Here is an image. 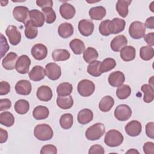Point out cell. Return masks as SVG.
<instances>
[{
  "label": "cell",
  "instance_id": "6da1fadb",
  "mask_svg": "<svg viewBox=\"0 0 154 154\" xmlns=\"http://www.w3.org/2000/svg\"><path fill=\"white\" fill-rule=\"evenodd\" d=\"M34 135L40 141H48L53 137L54 132L49 125L46 123L38 124L34 128Z\"/></svg>",
  "mask_w": 154,
  "mask_h": 154
},
{
  "label": "cell",
  "instance_id": "4fadbf2b",
  "mask_svg": "<svg viewBox=\"0 0 154 154\" xmlns=\"http://www.w3.org/2000/svg\"><path fill=\"white\" fill-rule=\"evenodd\" d=\"M31 53L34 59L37 60H42L47 56L48 49L43 44L37 43L32 47Z\"/></svg>",
  "mask_w": 154,
  "mask_h": 154
},
{
  "label": "cell",
  "instance_id": "ba28073f",
  "mask_svg": "<svg viewBox=\"0 0 154 154\" xmlns=\"http://www.w3.org/2000/svg\"><path fill=\"white\" fill-rule=\"evenodd\" d=\"M31 61L26 55L20 56L16 62L15 69L20 74H26L29 72Z\"/></svg>",
  "mask_w": 154,
  "mask_h": 154
},
{
  "label": "cell",
  "instance_id": "6f0895ef",
  "mask_svg": "<svg viewBox=\"0 0 154 154\" xmlns=\"http://www.w3.org/2000/svg\"><path fill=\"white\" fill-rule=\"evenodd\" d=\"M144 25L145 26H146L149 29H153L154 28V17L151 16L147 18L146 20Z\"/></svg>",
  "mask_w": 154,
  "mask_h": 154
},
{
  "label": "cell",
  "instance_id": "484cf974",
  "mask_svg": "<svg viewBox=\"0 0 154 154\" xmlns=\"http://www.w3.org/2000/svg\"><path fill=\"white\" fill-rule=\"evenodd\" d=\"M106 13V9L103 6L94 7L89 10V16L92 20H100L105 16Z\"/></svg>",
  "mask_w": 154,
  "mask_h": 154
},
{
  "label": "cell",
  "instance_id": "1f68e13d",
  "mask_svg": "<svg viewBox=\"0 0 154 154\" xmlns=\"http://www.w3.org/2000/svg\"><path fill=\"white\" fill-rule=\"evenodd\" d=\"M116 66V62L114 59L112 58H106L100 62L99 70L101 73H103L112 70Z\"/></svg>",
  "mask_w": 154,
  "mask_h": 154
},
{
  "label": "cell",
  "instance_id": "60d3db41",
  "mask_svg": "<svg viewBox=\"0 0 154 154\" xmlns=\"http://www.w3.org/2000/svg\"><path fill=\"white\" fill-rule=\"evenodd\" d=\"M154 55V50L152 46L149 45L142 46L140 50V58L144 61H149L152 59Z\"/></svg>",
  "mask_w": 154,
  "mask_h": 154
},
{
  "label": "cell",
  "instance_id": "83f0119b",
  "mask_svg": "<svg viewBox=\"0 0 154 154\" xmlns=\"http://www.w3.org/2000/svg\"><path fill=\"white\" fill-rule=\"evenodd\" d=\"M49 115V111L48 108L45 106L39 105L34 108L32 111L33 117L38 120L46 119Z\"/></svg>",
  "mask_w": 154,
  "mask_h": 154
},
{
  "label": "cell",
  "instance_id": "f1b7e54d",
  "mask_svg": "<svg viewBox=\"0 0 154 154\" xmlns=\"http://www.w3.org/2000/svg\"><path fill=\"white\" fill-rule=\"evenodd\" d=\"M57 104L59 108L63 109H67L72 107L73 99L70 95L67 96H58L57 98Z\"/></svg>",
  "mask_w": 154,
  "mask_h": 154
},
{
  "label": "cell",
  "instance_id": "e0dca14e",
  "mask_svg": "<svg viewBox=\"0 0 154 154\" xmlns=\"http://www.w3.org/2000/svg\"><path fill=\"white\" fill-rule=\"evenodd\" d=\"M18 58L17 54L13 52H10L3 58L2 65L6 70H13L15 68Z\"/></svg>",
  "mask_w": 154,
  "mask_h": 154
},
{
  "label": "cell",
  "instance_id": "9c48e42d",
  "mask_svg": "<svg viewBox=\"0 0 154 154\" xmlns=\"http://www.w3.org/2000/svg\"><path fill=\"white\" fill-rule=\"evenodd\" d=\"M46 75L51 80L55 81L60 78L61 75V67L55 63H49L45 66Z\"/></svg>",
  "mask_w": 154,
  "mask_h": 154
},
{
  "label": "cell",
  "instance_id": "5bb4252c",
  "mask_svg": "<svg viewBox=\"0 0 154 154\" xmlns=\"http://www.w3.org/2000/svg\"><path fill=\"white\" fill-rule=\"evenodd\" d=\"M125 81L124 73L121 71H115L109 75L108 81L109 84L113 87H119Z\"/></svg>",
  "mask_w": 154,
  "mask_h": 154
},
{
  "label": "cell",
  "instance_id": "e575fe53",
  "mask_svg": "<svg viewBox=\"0 0 154 154\" xmlns=\"http://www.w3.org/2000/svg\"><path fill=\"white\" fill-rule=\"evenodd\" d=\"M72 90V85L67 82L60 84L57 87V93L58 96H67L70 95Z\"/></svg>",
  "mask_w": 154,
  "mask_h": 154
},
{
  "label": "cell",
  "instance_id": "d6a6232c",
  "mask_svg": "<svg viewBox=\"0 0 154 154\" xmlns=\"http://www.w3.org/2000/svg\"><path fill=\"white\" fill-rule=\"evenodd\" d=\"M69 52L64 49H55L52 52V58L55 61H66L70 58Z\"/></svg>",
  "mask_w": 154,
  "mask_h": 154
},
{
  "label": "cell",
  "instance_id": "3957f363",
  "mask_svg": "<svg viewBox=\"0 0 154 154\" xmlns=\"http://www.w3.org/2000/svg\"><path fill=\"white\" fill-rule=\"evenodd\" d=\"M105 131V126L102 123H96L87 128L85 135L87 140L95 141L100 138Z\"/></svg>",
  "mask_w": 154,
  "mask_h": 154
},
{
  "label": "cell",
  "instance_id": "44dd1931",
  "mask_svg": "<svg viewBox=\"0 0 154 154\" xmlns=\"http://www.w3.org/2000/svg\"><path fill=\"white\" fill-rule=\"evenodd\" d=\"M37 97L41 101L48 102L53 96L51 88L47 85H42L39 87L36 93Z\"/></svg>",
  "mask_w": 154,
  "mask_h": 154
},
{
  "label": "cell",
  "instance_id": "ac0fdd59",
  "mask_svg": "<svg viewBox=\"0 0 154 154\" xmlns=\"http://www.w3.org/2000/svg\"><path fill=\"white\" fill-rule=\"evenodd\" d=\"M31 90V84L28 80H20L16 83L15 85V90L16 93L20 95H28L30 94Z\"/></svg>",
  "mask_w": 154,
  "mask_h": 154
},
{
  "label": "cell",
  "instance_id": "f907efd6",
  "mask_svg": "<svg viewBox=\"0 0 154 154\" xmlns=\"http://www.w3.org/2000/svg\"><path fill=\"white\" fill-rule=\"evenodd\" d=\"M11 106V102L10 99L5 98L0 99V111H5L8 109Z\"/></svg>",
  "mask_w": 154,
  "mask_h": 154
},
{
  "label": "cell",
  "instance_id": "7c38bea8",
  "mask_svg": "<svg viewBox=\"0 0 154 154\" xmlns=\"http://www.w3.org/2000/svg\"><path fill=\"white\" fill-rule=\"evenodd\" d=\"M78 29L80 33L84 36H89L92 34L94 31V23L91 20L82 19L78 23Z\"/></svg>",
  "mask_w": 154,
  "mask_h": 154
},
{
  "label": "cell",
  "instance_id": "db71d44e",
  "mask_svg": "<svg viewBox=\"0 0 154 154\" xmlns=\"http://www.w3.org/2000/svg\"><path fill=\"white\" fill-rule=\"evenodd\" d=\"M36 4L43 9L46 7H52L53 1L51 0H37L36 1Z\"/></svg>",
  "mask_w": 154,
  "mask_h": 154
},
{
  "label": "cell",
  "instance_id": "9a60e30c",
  "mask_svg": "<svg viewBox=\"0 0 154 154\" xmlns=\"http://www.w3.org/2000/svg\"><path fill=\"white\" fill-rule=\"evenodd\" d=\"M125 129L129 136L137 137L141 132L142 126L140 122L132 120L126 124Z\"/></svg>",
  "mask_w": 154,
  "mask_h": 154
},
{
  "label": "cell",
  "instance_id": "ffe728a7",
  "mask_svg": "<svg viewBox=\"0 0 154 154\" xmlns=\"http://www.w3.org/2000/svg\"><path fill=\"white\" fill-rule=\"evenodd\" d=\"M128 44L127 38L124 35L116 36L111 42L110 47L114 52H119Z\"/></svg>",
  "mask_w": 154,
  "mask_h": 154
},
{
  "label": "cell",
  "instance_id": "30bf717a",
  "mask_svg": "<svg viewBox=\"0 0 154 154\" xmlns=\"http://www.w3.org/2000/svg\"><path fill=\"white\" fill-rule=\"evenodd\" d=\"M126 22L125 20L119 17H115L109 22V32L110 34H119L124 30Z\"/></svg>",
  "mask_w": 154,
  "mask_h": 154
},
{
  "label": "cell",
  "instance_id": "277c9868",
  "mask_svg": "<svg viewBox=\"0 0 154 154\" xmlns=\"http://www.w3.org/2000/svg\"><path fill=\"white\" fill-rule=\"evenodd\" d=\"M146 26L140 21L132 22L129 28V34L134 39H140L145 35Z\"/></svg>",
  "mask_w": 154,
  "mask_h": 154
},
{
  "label": "cell",
  "instance_id": "7bdbcfd3",
  "mask_svg": "<svg viewBox=\"0 0 154 154\" xmlns=\"http://www.w3.org/2000/svg\"><path fill=\"white\" fill-rule=\"evenodd\" d=\"M100 64V61L97 60H95L89 63L87 67L88 73L94 77L99 76L102 74L99 70Z\"/></svg>",
  "mask_w": 154,
  "mask_h": 154
},
{
  "label": "cell",
  "instance_id": "52a82bcc",
  "mask_svg": "<svg viewBox=\"0 0 154 154\" xmlns=\"http://www.w3.org/2000/svg\"><path fill=\"white\" fill-rule=\"evenodd\" d=\"M13 15L17 21L25 24L29 17L28 8L25 6H16L13 8Z\"/></svg>",
  "mask_w": 154,
  "mask_h": 154
},
{
  "label": "cell",
  "instance_id": "2e32d148",
  "mask_svg": "<svg viewBox=\"0 0 154 154\" xmlns=\"http://www.w3.org/2000/svg\"><path fill=\"white\" fill-rule=\"evenodd\" d=\"M29 20L35 26L42 27L45 21V15L38 10H31L29 11Z\"/></svg>",
  "mask_w": 154,
  "mask_h": 154
},
{
  "label": "cell",
  "instance_id": "c3c4849f",
  "mask_svg": "<svg viewBox=\"0 0 154 154\" xmlns=\"http://www.w3.org/2000/svg\"><path fill=\"white\" fill-rule=\"evenodd\" d=\"M10 91V85L6 81L0 82V95H6Z\"/></svg>",
  "mask_w": 154,
  "mask_h": 154
},
{
  "label": "cell",
  "instance_id": "7dc6e473",
  "mask_svg": "<svg viewBox=\"0 0 154 154\" xmlns=\"http://www.w3.org/2000/svg\"><path fill=\"white\" fill-rule=\"evenodd\" d=\"M57 153V147L52 144H47L43 146L40 150L41 154H56Z\"/></svg>",
  "mask_w": 154,
  "mask_h": 154
},
{
  "label": "cell",
  "instance_id": "4dcf8cb0",
  "mask_svg": "<svg viewBox=\"0 0 154 154\" xmlns=\"http://www.w3.org/2000/svg\"><path fill=\"white\" fill-rule=\"evenodd\" d=\"M141 90L144 93L143 100L146 103H150L153 100V87L150 84H143L141 87Z\"/></svg>",
  "mask_w": 154,
  "mask_h": 154
},
{
  "label": "cell",
  "instance_id": "7a4b0ae2",
  "mask_svg": "<svg viewBox=\"0 0 154 154\" xmlns=\"http://www.w3.org/2000/svg\"><path fill=\"white\" fill-rule=\"evenodd\" d=\"M123 140L124 137L120 132L116 129H111L106 133L104 143L109 147H114L122 144Z\"/></svg>",
  "mask_w": 154,
  "mask_h": 154
},
{
  "label": "cell",
  "instance_id": "603a6c76",
  "mask_svg": "<svg viewBox=\"0 0 154 154\" xmlns=\"http://www.w3.org/2000/svg\"><path fill=\"white\" fill-rule=\"evenodd\" d=\"M120 55L124 61H131L135 58L136 50L132 46H126L120 50Z\"/></svg>",
  "mask_w": 154,
  "mask_h": 154
},
{
  "label": "cell",
  "instance_id": "681fc988",
  "mask_svg": "<svg viewBox=\"0 0 154 154\" xmlns=\"http://www.w3.org/2000/svg\"><path fill=\"white\" fill-rule=\"evenodd\" d=\"M104 153H105V150L103 147L99 144H94L91 146L88 150L89 154H96V153L104 154Z\"/></svg>",
  "mask_w": 154,
  "mask_h": 154
},
{
  "label": "cell",
  "instance_id": "f35d334b",
  "mask_svg": "<svg viewBox=\"0 0 154 154\" xmlns=\"http://www.w3.org/2000/svg\"><path fill=\"white\" fill-rule=\"evenodd\" d=\"M73 123V117L70 113L63 114L60 119V125L64 129H69L72 128Z\"/></svg>",
  "mask_w": 154,
  "mask_h": 154
},
{
  "label": "cell",
  "instance_id": "f546056e",
  "mask_svg": "<svg viewBox=\"0 0 154 154\" xmlns=\"http://www.w3.org/2000/svg\"><path fill=\"white\" fill-rule=\"evenodd\" d=\"M114 104V99L110 96H105L103 97L99 102V108L102 112H108L112 108Z\"/></svg>",
  "mask_w": 154,
  "mask_h": 154
},
{
  "label": "cell",
  "instance_id": "9f6ffc18",
  "mask_svg": "<svg viewBox=\"0 0 154 154\" xmlns=\"http://www.w3.org/2000/svg\"><path fill=\"white\" fill-rule=\"evenodd\" d=\"M8 139V132L6 130L0 128V143H4L7 141Z\"/></svg>",
  "mask_w": 154,
  "mask_h": 154
},
{
  "label": "cell",
  "instance_id": "816d5d0a",
  "mask_svg": "<svg viewBox=\"0 0 154 154\" xmlns=\"http://www.w3.org/2000/svg\"><path fill=\"white\" fill-rule=\"evenodd\" d=\"M154 128L153 122L147 123L146 125V134L148 137L152 139H153L154 138V133H153L154 128Z\"/></svg>",
  "mask_w": 154,
  "mask_h": 154
},
{
  "label": "cell",
  "instance_id": "836d02e7",
  "mask_svg": "<svg viewBox=\"0 0 154 154\" xmlns=\"http://www.w3.org/2000/svg\"><path fill=\"white\" fill-rule=\"evenodd\" d=\"M69 46L73 52L76 55L81 54L85 50L84 43L78 38L72 40L69 43Z\"/></svg>",
  "mask_w": 154,
  "mask_h": 154
},
{
  "label": "cell",
  "instance_id": "ab89813d",
  "mask_svg": "<svg viewBox=\"0 0 154 154\" xmlns=\"http://www.w3.org/2000/svg\"><path fill=\"white\" fill-rule=\"evenodd\" d=\"M25 35L27 38L34 39L37 36L38 29L29 20L25 24Z\"/></svg>",
  "mask_w": 154,
  "mask_h": 154
},
{
  "label": "cell",
  "instance_id": "bcb514c9",
  "mask_svg": "<svg viewBox=\"0 0 154 154\" xmlns=\"http://www.w3.org/2000/svg\"><path fill=\"white\" fill-rule=\"evenodd\" d=\"M9 49V46L7 43L6 38L1 34V57L2 58L3 56L6 54V52Z\"/></svg>",
  "mask_w": 154,
  "mask_h": 154
},
{
  "label": "cell",
  "instance_id": "8d00e7d4",
  "mask_svg": "<svg viewBox=\"0 0 154 154\" xmlns=\"http://www.w3.org/2000/svg\"><path fill=\"white\" fill-rule=\"evenodd\" d=\"M14 123V117L12 113L5 111L0 114V123L6 127H11Z\"/></svg>",
  "mask_w": 154,
  "mask_h": 154
},
{
  "label": "cell",
  "instance_id": "4316f807",
  "mask_svg": "<svg viewBox=\"0 0 154 154\" xmlns=\"http://www.w3.org/2000/svg\"><path fill=\"white\" fill-rule=\"evenodd\" d=\"M131 1L129 0H119L116 5V10L119 14L122 17H126L129 13L128 6L131 3Z\"/></svg>",
  "mask_w": 154,
  "mask_h": 154
},
{
  "label": "cell",
  "instance_id": "f6af8a7d",
  "mask_svg": "<svg viewBox=\"0 0 154 154\" xmlns=\"http://www.w3.org/2000/svg\"><path fill=\"white\" fill-rule=\"evenodd\" d=\"M109 20H105L101 22L99 26V32L104 36H108L110 35L108 31V24L109 22Z\"/></svg>",
  "mask_w": 154,
  "mask_h": 154
},
{
  "label": "cell",
  "instance_id": "8992f818",
  "mask_svg": "<svg viewBox=\"0 0 154 154\" xmlns=\"http://www.w3.org/2000/svg\"><path fill=\"white\" fill-rule=\"evenodd\" d=\"M114 114L118 120L124 122L128 120L131 117L132 110L128 105L121 104L116 108Z\"/></svg>",
  "mask_w": 154,
  "mask_h": 154
},
{
  "label": "cell",
  "instance_id": "d6986e66",
  "mask_svg": "<svg viewBox=\"0 0 154 154\" xmlns=\"http://www.w3.org/2000/svg\"><path fill=\"white\" fill-rule=\"evenodd\" d=\"M60 13L63 18L69 20L75 16L76 10L72 5L67 2H65L60 5Z\"/></svg>",
  "mask_w": 154,
  "mask_h": 154
},
{
  "label": "cell",
  "instance_id": "f5cc1de1",
  "mask_svg": "<svg viewBox=\"0 0 154 154\" xmlns=\"http://www.w3.org/2000/svg\"><path fill=\"white\" fill-rule=\"evenodd\" d=\"M143 152L146 154H153L154 153V143L152 142H146L143 147Z\"/></svg>",
  "mask_w": 154,
  "mask_h": 154
},
{
  "label": "cell",
  "instance_id": "8fae6325",
  "mask_svg": "<svg viewBox=\"0 0 154 154\" xmlns=\"http://www.w3.org/2000/svg\"><path fill=\"white\" fill-rule=\"evenodd\" d=\"M5 34L8 38L10 43L16 46L18 45L21 40V34L18 31L17 27L14 25H9L5 30Z\"/></svg>",
  "mask_w": 154,
  "mask_h": 154
},
{
  "label": "cell",
  "instance_id": "d4e9b609",
  "mask_svg": "<svg viewBox=\"0 0 154 154\" xmlns=\"http://www.w3.org/2000/svg\"><path fill=\"white\" fill-rule=\"evenodd\" d=\"M73 31V26L71 23L67 22L60 24L58 28V33L63 38H67L72 35Z\"/></svg>",
  "mask_w": 154,
  "mask_h": 154
},
{
  "label": "cell",
  "instance_id": "74e56055",
  "mask_svg": "<svg viewBox=\"0 0 154 154\" xmlns=\"http://www.w3.org/2000/svg\"><path fill=\"white\" fill-rule=\"evenodd\" d=\"M99 57V54L96 49L92 47L87 48L83 53V58L87 63H90L92 61L96 60Z\"/></svg>",
  "mask_w": 154,
  "mask_h": 154
},
{
  "label": "cell",
  "instance_id": "d590c367",
  "mask_svg": "<svg viewBox=\"0 0 154 154\" xmlns=\"http://www.w3.org/2000/svg\"><path fill=\"white\" fill-rule=\"evenodd\" d=\"M14 108L17 114H25L29 111V103L26 100L19 99L14 103Z\"/></svg>",
  "mask_w": 154,
  "mask_h": 154
},
{
  "label": "cell",
  "instance_id": "cb8c5ba5",
  "mask_svg": "<svg viewBox=\"0 0 154 154\" xmlns=\"http://www.w3.org/2000/svg\"><path fill=\"white\" fill-rule=\"evenodd\" d=\"M93 119L92 111L88 108H84L79 111L78 114V122L81 125H85L90 123Z\"/></svg>",
  "mask_w": 154,
  "mask_h": 154
},
{
  "label": "cell",
  "instance_id": "7402d4cb",
  "mask_svg": "<svg viewBox=\"0 0 154 154\" xmlns=\"http://www.w3.org/2000/svg\"><path fill=\"white\" fill-rule=\"evenodd\" d=\"M45 69L40 66H35L28 73L29 79L33 81H41L45 78Z\"/></svg>",
  "mask_w": 154,
  "mask_h": 154
},
{
  "label": "cell",
  "instance_id": "680465c9",
  "mask_svg": "<svg viewBox=\"0 0 154 154\" xmlns=\"http://www.w3.org/2000/svg\"><path fill=\"white\" fill-rule=\"evenodd\" d=\"M139 153V152L137 150H135L134 149H130V150H129L128 151L126 152V153Z\"/></svg>",
  "mask_w": 154,
  "mask_h": 154
},
{
  "label": "cell",
  "instance_id": "ee69618b",
  "mask_svg": "<svg viewBox=\"0 0 154 154\" xmlns=\"http://www.w3.org/2000/svg\"><path fill=\"white\" fill-rule=\"evenodd\" d=\"M43 13L45 15V21L47 23L51 24L54 22L56 20V14L52 7H46L42 9Z\"/></svg>",
  "mask_w": 154,
  "mask_h": 154
},
{
  "label": "cell",
  "instance_id": "11a10c76",
  "mask_svg": "<svg viewBox=\"0 0 154 154\" xmlns=\"http://www.w3.org/2000/svg\"><path fill=\"white\" fill-rule=\"evenodd\" d=\"M144 41L150 46H153L154 45V32H149L145 35L144 37Z\"/></svg>",
  "mask_w": 154,
  "mask_h": 154
},
{
  "label": "cell",
  "instance_id": "5b68a950",
  "mask_svg": "<svg viewBox=\"0 0 154 154\" xmlns=\"http://www.w3.org/2000/svg\"><path fill=\"white\" fill-rule=\"evenodd\" d=\"M79 94L82 97L91 96L95 90V85L90 80L82 79L80 81L77 86Z\"/></svg>",
  "mask_w": 154,
  "mask_h": 154
},
{
  "label": "cell",
  "instance_id": "b9f144b4",
  "mask_svg": "<svg viewBox=\"0 0 154 154\" xmlns=\"http://www.w3.org/2000/svg\"><path fill=\"white\" fill-rule=\"evenodd\" d=\"M131 94V88L127 84H122L116 90L117 97L121 100L127 99Z\"/></svg>",
  "mask_w": 154,
  "mask_h": 154
}]
</instances>
